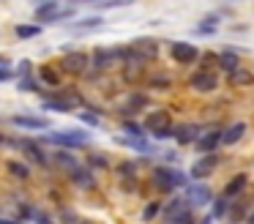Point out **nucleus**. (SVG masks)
Returning <instances> with one entry per match:
<instances>
[{
  "instance_id": "obj_47",
  "label": "nucleus",
  "mask_w": 254,
  "mask_h": 224,
  "mask_svg": "<svg viewBox=\"0 0 254 224\" xmlns=\"http://www.w3.org/2000/svg\"><path fill=\"white\" fill-rule=\"evenodd\" d=\"M0 66H6V60H3V58H0Z\"/></svg>"
},
{
  "instance_id": "obj_9",
  "label": "nucleus",
  "mask_w": 254,
  "mask_h": 224,
  "mask_svg": "<svg viewBox=\"0 0 254 224\" xmlns=\"http://www.w3.org/2000/svg\"><path fill=\"white\" fill-rule=\"evenodd\" d=\"M216 167H219V156H216V153H205V156L191 167V178L194 180H205V178H210V175L216 172Z\"/></svg>"
},
{
  "instance_id": "obj_25",
  "label": "nucleus",
  "mask_w": 254,
  "mask_h": 224,
  "mask_svg": "<svg viewBox=\"0 0 254 224\" xmlns=\"http://www.w3.org/2000/svg\"><path fill=\"white\" fill-rule=\"evenodd\" d=\"M216 22H219V16H208L205 22H199V25L194 27V33H197V36H213V33H216Z\"/></svg>"
},
{
  "instance_id": "obj_24",
  "label": "nucleus",
  "mask_w": 254,
  "mask_h": 224,
  "mask_svg": "<svg viewBox=\"0 0 254 224\" xmlns=\"http://www.w3.org/2000/svg\"><path fill=\"white\" fill-rule=\"evenodd\" d=\"M55 161L61 164L63 169H68V172H71L74 167H79V161H77V158H74L68 150H58V153H55Z\"/></svg>"
},
{
  "instance_id": "obj_28",
  "label": "nucleus",
  "mask_w": 254,
  "mask_h": 224,
  "mask_svg": "<svg viewBox=\"0 0 254 224\" xmlns=\"http://www.w3.org/2000/svg\"><path fill=\"white\" fill-rule=\"evenodd\" d=\"M121 145L134 148V150H142V153H150V150H153V148H150L145 140H134V137H123V140H121Z\"/></svg>"
},
{
  "instance_id": "obj_35",
  "label": "nucleus",
  "mask_w": 254,
  "mask_h": 224,
  "mask_svg": "<svg viewBox=\"0 0 254 224\" xmlns=\"http://www.w3.org/2000/svg\"><path fill=\"white\" fill-rule=\"evenodd\" d=\"M19 90H39V82H36L33 76H22V79H19Z\"/></svg>"
},
{
  "instance_id": "obj_4",
  "label": "nucleus",
  "mask_w": 254,
  "mask_h": 224,
  "mask_svg": "<svg viewBox=\"0 0 254 224\" xmlns=\"http://www.w3.org/2000/svg\"><path fill=\"white\" fill-rule=\"evenodd\" d=\"M142 129L150 131V134H153V140H167V137H172V118H170V112H167V109L150 112Z\"/></svg>"
},
{
  "instance_id": "obj_38",
  "label": "nucleus",
  "mask_w": 254,
  "mask_h": 224,
  "mask_svg": "<svg viewBox=\"0 0 254 224\" xmlns=\"http://www.w3.org/2000/svg\"><path fill=\"white\" fill-rule=\"evenodd\" d=\"M14 76H17V71L11 69V66H0V82H8V79H14Z\"/></svg>"
},
{
  "instance_id": "obj_43",
  "label": "nucleus",
  "mask_w": 254,
  "mask_h": 224,
  "mask_svg": "<svg viewBox=\"0 0 254 224\" xmlns=\"http://www.w3.org/2000/svg\"><path fill=\"white\" fill-rule=\"evenodd\" d=\"M0 224H22V222H14V219H0Z\"/></svg>"
},
{
  "instance_id": "obj_31",
  "label": "nucleus",
  "mask_w": 254,
  "mask_h": 224,
  "mask_svg": "<svg viewBox=\"0 0 254 224\" xmlns=\"http://www.w3.org/2000/svg\"><path fill=\"white\" fill-rule=\"evenodd\" d=\"M118 172L123 175V180H126V183H134V180H137V167H134V164H121V167H118Z\"/></svg>"
},
{
  "instance_id": "obj_40",
  "label": "nucleus",
  "mask_w": 254,
  "mask_h": 224,
  "mask_svg": "<svg viewBox=\"0 0 254 224\" xmlns=\"http://www.w3.org/2000/svg\"><path fill=\"white\" fill-rule=\"evenodd\" d=\"M150 85H153V87H170V79H164V76H153Z\"/></svg>"
},
{
  "instance_id": "obj_5",
  "label": "nucleus",
  "mask_w": 254,
  "mask_h": 224,
  "mask_svg": "<svg viewBox=\"0 0 254 224\" xmlns=\"http://www.w3.org/2000/svg\"><path fill=\"white\" fill-rule=\"evenodd\" d=\"M161 213H164L167 224H197L194 222V211L186 205L183 197H178V200H172L167 208H161Z\"/></svg>"
},
{
  "instance_id": "obj_16",
  "label": "nucleus",
  "mask_w": 254,
  "mask_h": 224,
  "mask_svg": "<svg viewBox=\"0 0 254 224\" xmlns=\"http://www.w3.org/2000/svg\"><path fill=\"white\" fill-rule=\"evenodd\" d=\"M14 126H19V129H33V131H44L47 126H50V120L47 118H33V115H14L11 118Z\"/></svg>"
},
{
  "instance_id": "obj_1",
  "label": "nucleus",
  "mask_w": 254,
  "mask_h": 224,
  "mask_svg": "<svg viewBox=\"0 0 254 224\" xmlns=\"http://www.w3.org/2000/svg\"><path fill=\"white\" fill-rule=\"evenodd\" d=\"M74 14H77V8H74V5H61L58 0H50V3H39V5H36V19L44 22V25L71 19Z\"/></svg>"
},
{
  "instance_id": "obj_45",
  "label": "nucleus",
  "mask_w": 254,
  "mask_h": 224,
  "mask_svg": "<svg viewBox=\"0 0 254 224\" xmlns=\"http://www.w3.org/2000/svg\"><path fill=\"white\" fill-rule=\"evenodd\" d=\"M246 224H254V211L249 213V222H246Z\"/></svg>"
},
{
  "instance_id": "obj_23",
  "label": "nucleus",
  "mask_w": 254,
  "mask_h": 224,
  "mask_svg": "<svg viewBox=\"0 0 254 224\" xmlns=\"http://www.w3.org/2000/svg\"><path fill=\"white\" fill-rule=\"evenodd\" d=\"M101 16H85V19H79V22H74L71 25V30H77V33H82V30H90V27H101Z\"/></svg>"
},
{
  "instance_id": "obj_10",
  "label": "nucleus",
  "mask_w": 254,
  "mask_h": 224,
  "mask_svg": "<svg viewBox=\"0 0 254 224\" xmlns=\"http://www.w3.org/2000/svg\"><path fill=\"white\" fill-rule=\"evenodd\" d=\"M202 129L197 123H181V126H172V137H175L178 145H191V142L199 140Z\"/></svg>"
},
{
  "instance_id": "obj_32",
  "label": "nucleus",
  "mask_w": 254,
  "mask_h": 224,
  "mask_svg": "<svg viewBox=\"0 0 254 224\" xmlns=\"http://www.w3.org/2000/svg\"><path fill=\"white\" fill-rule=\"evenodd\" d=\"M134 0H99V5L96 8L99 11H107V8H118V5H131Z\"/></svg>"
},
{
  "instance_id": "obj_15",
  "label": "nucleus",
  "mask_w": 254,
  "mask_h": 224,
  "mask_svg": "<svg viewBox=\"0 0 254 224\" xmlns=\"http://www.w3.org/2000/svg\"><path fill=\"white\" fill-rule=\"evenodd\" d=\"M148 104H150V96H148V93H131V96H128V101L123 104L121 112H123V115L142 112V109H148Z\"/></svg>"
},
{
  "instance_id": "obj_14",
  "label": "nucleus",
  "mask_w": 254,
  "mask_h": 224,
  "mask_svg": "<svg viewBox=\"0 0 254 224\" xmlns=\"http://www.w3.org/2000/svg\"><path fill=\"white\" fill-rule=\"evenodd\" d=\"M221 145V129H210V131H205V134H199V140H197V150L202 153H213L216 148Z\"/></svg>"
},
{
  "instance_id": "obj_30",
  "label": "nucleus",
  "mask_w": 254,
  "mask_h": 224,
  "mask_svg": "<svg viewBox=\"0 0 254 224\" xmlns=\"http://www.w3.org/2000/svg\"><path fill=\"white\" fill-rule=\"evenodd\" d=\"M230 213V200L227 197H219L216 200V208H213V219H224Z\"/></svg>"
},
{
  "instance_id": "obj_27",
  "label": "nucleus",
  "mask_w": 254,
  "mask_h": 224,
  "mask_svg": "<svg viewBox=\"0 0 254 224\" xmlns=\"http://www.w3.org/2000/svg\"><path fill=\"white\" fill-rule=\"evenodd\" d=\"M39 82H44V85H50V87H58V85H61V76H58L55 71H52L50 66H47V69H41Z\"/></svg>"
},
{
  "instance_id": "obj_21",
  "label": "nucleus",
  "mask_w": 254,
  "mask_h": 224,
  "mask_svg": "<svg viewBox=\"0 0 254 224\" xmlns=\"http://www.w3.org/2000/svg\"><path fill=\"white\" fill-rule=\"evenodd\" d=\"M227 79H230L232 87H249L254 82V76H252V71H249V69H235L232 74H227Z\"/></svg>"
},
{
  "instance_id": "obj_17",
  "label": "nucleus",
  "mask_w": 254,
  "mask_h": 224,
  "mask_svg": "<svg viewBox=\"0 0 254 224\" xmlns=\"http://www.w3.org/2000/svg\"><path fill=\"white\" fill-rule=\"evenodd\" d=\"M243 134H246V123H232L230 129L221 131V145H224V148L238 145V142L243 140Z\"/></svg>"
},
{
  "instance_id": "obj_13",
  "label": "nucleus",
  "mask_w": 254,
  "mask_h": 224,
  "mask_svg": "<svg viewBox=\"0 0 254 224\" xmlns=\"http://www.w3.org/2000/svg\"><path fill=\"white\" fill-rule=\"evenodd\" d=\"M131 49L142 60H150V58H156V55H159V41H156V38H150V36H139L137 41L131 44Z\"/></svg>"
},
{
  "instance_id": "obj_37",
  "label": "nucleus",
  "mask_w": 254,
  "mask_h": 224,
  "mask_svg": "<svg viewBox=\"0 0 254 224\" xmlns=\"http://www.w3.org/2000/svg\"><path fill=\"white\" fill-rule=\"evenodd\" d=\"M82 118V123H88V126H93V129H99L101 126V120H99V115H93V112H82L79 115Z\"/></svg>"
},
{
  "instance_id": "obj_39",
  "label": "nucleus",
  "mask_w": 254,
  "mask_h": 224,
  "mask_svg": "<svg viewBox=\"0 0 254 224\" xmlns=\"http://www.w3.org/2000/svg\"><path fill=\"white\" fill-rule=\"evenodd\" d=\"M30 69H33V63H30V60H22V63L17 66L19 76H28V74H30Z\"/></svg>"
},
{
  "instance_id": "obj_34",
  "label": "nucleus",
  "mask_w": 254,
  "mask_h": 224,
  "mask_svg": "<svg viewBox=\"0 0 254 224\" xmlns=\"http://www.w3.org/2000/svg\"><path fill=\"white\" fill-rule=\"evenodd\" d=\"M8 172L17 175V178H22V180H28V178H30V169H28V167H22V164H17V161L8 164Z\"/></svg>"
},
{
  "instance_id": "obj_46",
  "label": "nucleus",
  "mask_w": 254,
  "mask_h": 224,
  "mask_svg": "<svg viewBox=\"0 0 254 224\" xmlns=\"http://www.w3.org/2000/svg\"><path fill=\"white\" fill-rule=\"evenodd\" d=\"M3 142H6V137H3V134H0V145H3Z\"/></svg>"
},
{
  "instance_id": "obj_22",
  "label": "nucleus",
  "mask_w": 254,
  "mask_h": 224,
  "mask_svg": "<svg viewBox=\"0 0 254 224\" xmlns=\"http://www.w3.org/2000/svg\"><path fill=\"white\" fill-rule=\"evenodd\" d=\"M93 60H96V66H99V69H107L110 63L121 60V49H99Z\"/></svg>"
},
{
  "instance_id": "obj_6",
  "label": "nucleus",
  "mask_w": 254,
  "mask_h": 224,
  "mask_svg": "<svg viewBox=\"0 0 254 224\" xmlns=\"http://www.w3.org/2000/svg\"><path fill=\"white\" fill-rule=\"evenodd\" d=\"M61 66H63V71H66V74L82 76V74H88V69H90V55L82 52V49H71V52L63 55Z\"/></svg>"
},
{
  "instance_id": "obj_42",
  "label": "nucleus",
  "mask_w": 254,
  "mask_h": 224,
  "mask_svg": "<svg viewBox=\"0 0 254 224\" xmlns=\"http://www.w3.org/2000/svg\"><path fill=\"white\" fill-rule=\"evenodd\" d=\"M33 219H36V224H52V222H50V219H47V216H44V213H36V216H33Z\"/></svg>"
},
{
  "instance_id": "obj_3",
  "label": "nucleus",
  "mask_w": 254,
  "mask_h": 224,
  "mask_svg": "<svg viewBox=\"0 0 254 224\" xmlns=\"http://www.w3.org/2000/svg\"><path fill=\"white\" fill-rule=\"evenodd\" d=\"M36 142H47V145H58V148H85L88 145V134L85 131H50V134L39 137Z\"/></svg>"
},
{
  "instance_id": "obj_20",
  "label": "nucleus",
  "mask_w": 254,
  "mask_h": 224,
  "mask_svg": "<svg viewBox=\"0 0 254 224\" xmlns=\"http://www.w3.org/2000/svg\"><path fill=\"white\" fill-rule=\"evenodd\" d=\"M246 183H249V178H246L243 172H241V175H235V178H232L230 183L224 186V194H221V197H227V200H232V197H238L243 189H246Z\"/></svg>"
},
{
  "instance_id": "obj_44",
  "label": "nucleus",
  "mask_w": 254,
  "mask_h": 224,
  "mask_svg": "<svg viewBox=\"0 0 254 224\" xmlns=\"http://www.w3.org/2000/svg\"><path fill=\"white\" fill-rule=\"evenodd\" d=\"M68 3L74 5V3H96V0H68Z\"/></svg>"
},
{
  "instance_id": "obj_19",
  "label": "nucleus",
  "mask_w": 254,
  "mask_h": 224,
  "mask_svg": "<svg viewBox=\"0 0 254 224\" xmlns=\"http://www.w3.org/2000/svg\"><path fill=\"white\" fill-rule=\"evenodd\" d=\"M219 66L224 74H232L235 69H241V55L235 52V49H224V52L219 55Z\"/></svg>"
},
{
  "instance_id": "obj_12",
  "label": "nucleus",
  "mask_w": 254,
  "mask_h": 224,
  "mask_svg": "<svg viewBox=\"0 0 254 224\" xmlns=\"http://www.w3.org/2000/svg\"><path fill=\"white\" fill-rule=\"evenodd\" d=\"M170 49H172V58H175L178 63H183V66L194 63V60L199 58V49L194 47V44H189V41H175Z\"/></svg>"
},
{
  "instance_id": "obj_8",
  "label": "nucleus",
  "mask_w": 254,
  "mask_h": 224,
  "mask_svg": "<svg viewBox=\"0 0 254 224\" xmlns=\"http://www.w3.org/2000/svg\"><path fill=\"white\" fill-rule=\"evenodd\" d=\"M189 85H191L197 93H213L216 87H219V74L210 71V69H199V71H194V74H191Z\"/></svg>"
},
{
  "instance_id": "obj_33",
  "label": "nucleus",
  "mask_w": 254,
  "mask_h": 224,
  "mask_svg": "<svg viewBox=\"0 0 254 224\" xmlns=\"http://www.w3.org/2000/svg\"><path fill=\"white\" fill-rule=\"evenodd\" d=\"M159 213H161V202H148V208H145L142 219H145V222H153Z\"/></svg>"
},
{
  "instance_id": "obj_2",
  "label": "nucleus",
  "mask_w": 254,
  "mask_h": 224,
  "mask_svg": "<svg viewBox=\"0 0 254 224\" xmlns=\"http://www.w3.org/2000/svg\"><path fill=\"white\" fill-rule=\"evenodd\" d=\"M153 180H156V189L161 191H175V189H186L189 186V175L175 167H159L153 172Z\"/></svg>"
},
{
  "instance_id": "obj_7",
  "label": "nucleus",
  "mask_w": 254,
  "mask_h": 224,
  "mask_svg": "<svg viewBox=\"0 0 254 224\" xmlns=\"http://www.w3.org/2000/svg\"><path fill=\"white\" fill-rule=\"evenodd\" d=\"M183 200H186V205L191 208H202V205H210V200H213V194H210V189L205 183H189L186 189H183Z\"/></svg>"
},
{
  "instance_id": "obj_26",
  "label": "nucleus",
  "mask_w": 254,
  "mask_h": 224,
  "mask_svg": "<svg viewBox=\"0 0 254 224\" xmlns=\"http://www.w3.org/2000/svg\"><path fill=\"white\" fill-rule=\"evenodd\" d=\"M41 36V25H17V38H36Z\"/></svg>"
},
{
  "instance_id": "obj_41",
  "label": "nucleus",
  "mask_w": 254,
  "mask_h": 224,
  "mask_svg": "<svg viewBox=\"0 0 254 224\" xmlns=\"http://www.w3.org/2000/svg\"><path fill=\"white\" fill-rule=\"evenodd\" d=\"M19 216H22V219H33L36 213H33V208H30V205H22V208H19Z\"/></svg>"
},
{
  "instance_id": "obj_36",
  "label": "nucleus",
  "mask_w": 254,
  "mask_h": 224,
  "mask_svg": "<svg viewBox=\"0 0 254 224\" xmlns=\"http://www.w3.org/2000/svg\"><path fill=\"white\" fill-rule=\"evenodd\" d=\"M90 167H110V161H107V156H101V153H90Z\"/></svg>"
},
{
  "instance_id": "obj_11",
  "label": "nucleus",
  "mask_w": 254,
  "mask_h": 224,
  "mask_svg": "<svg viewBox=\"0 0 254 224\" xmlns=\"http://www.w3.org/2000/svg\"><path fill=\"white\" fill-rule=\"evenodd\" d=\"M17 148L25 153V156H28V161H36V164H41V167H47V164H50V158H47L41 142H36V140H22V142H17Z\"/></svg>"
},
{
  "instance_id": "obj_18",
  "label": "nucleus",
  "mask_w": 254,
  "mask_h": 224,
  "mask_svg": "<svg viewBox=\"0 0 254 224\" xmlns=\"http://www.w3.org/2000/svg\"><path fill=\"white\" fill-rule=\"evenodd\" d=\"M68 175H71V180L79 186V189H93V186H96V178H93V172H90V169H85L82 164H79V167H74Z\"/></svg>"
},
{
  "instance_id": "obj_29",
  "label": "nucleus",
  "mask_w": 254,
  "mask_h": 224,
  "mask_svg": "<svg viewBox=\"0 0 254 224\" xmlns=\"http://www.w3.org/2000/svg\"><path fill=\"white\" fill-rule=\"evenodd\" d=\"M123 131H126V137H134V140H142V137H145V129L139 123H131V120L123 123Z\"/></svg>"
}]
</instances>
